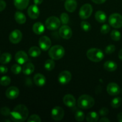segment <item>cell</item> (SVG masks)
Returning a JSON list of instances; mask_svg holds the SVG:
<instances>
[{
  "mask_svg": "<svg viewBox=\"0 0 122 122\" xmlns=\"http://www.w3.org/2000/svg\"><path fill=\"white\" fill-rule=\"evenodd\" d=\"M28 115L29 110L27 107L23 104H20L15 107L10 116L13 121L23 122L27 119Z\"/></svg>",
  "mask_w": 122,
  "mask_h": 122,
  "instance_id": "cell-1",
  "label": "cell"
},
{
  "mask_svg": "<svg viewBox=\"0 0 122 122\" xmlns=\"http://www.w3.org/2000/svg\"><path fill=\"white\" fill-rule=\"evenodd\" d=\"M95 104V100L89 95H82L77 100V106L82 109H89Z\"/></svg>",
  "mask_w": 122,
  "mask_h": 122,
  "instance_id": "cell-2",
  "label": "cell"
},
{
  "mask_svg": "<svg viewBox=\"0 0 122 122\" xmlns=\"http://www.w3.org/2000/svg\"><path fill=\"white\" fill-rule=\"evenodd\" d=\"M86 56L88 59L95 63L102 61L104 57L103 52L100 49L95 48L89 49L87 51Z\"/></svg>",
  "mask_w": 122,
  "mask_h": 122,
  "instance_id": "cell-3",
  "label": "cell"
},
{
  "mask_svg": "<svg viewBox=\"0 0 122 122\" xmlns=\"http://www.w3.org/2000/svg\"><path fill=\"white\" fill-rule=\"evenodd\" d=\"M50 58L55 60H58L63 58L65 54V50L62 46L59 45H54L50 49L48 52Z\"/></svg>",
  "mask_w": 122,
  "mask_h": 122,
  "instance_id": "cell-4",
  "label": "cell"
},
{
  "mask_svg": "<svg viewBox=\"0 0 122 122\" xmlns=\"http://www.w3.org/2000/svg\"><path fill=\"white\" fill-rule=\"evenodd\" d=\"M61 23L60 20L57 17L51 16L45 21V27L50 30H55L60 26Z\"/></svg>",
  "mask_w": 122,
  "mask_h": 122,
  "instance_id": "cell-5",
  "label": "cell"
},
{
  "mask_svg": "<svg viewBox=\"0 0 122 122\" xmlns=\"http://www.w3.org/2000/svg\"><path fill=\"white\" fill-rule=\"evenodd\" d=\"M108 22L110 25L114 28H121L122 27V15L119 13H113L110 15Z\"/></svg>",
  "mask_w": 122,
  "mask_h": 122,
  "instance_id": "cell-6",
  "label": "cell"
},
{
  "mask_svg": "<svg viewBox=\"0 0 122 122\" xmlns=\"http://www.w3.org/2000/svg\"><path fill=\"white\" fill-rule=\"evenodd\" d=\"M93 8L89 4H85L83 5L80 8L79 10V16L81 19L85 20L87 19L91 15L92 13Z\"/></svg>",
  "mask_w": 122,
  "mask_h": 122,
  "instance_id": "cell-7",
  "label": "cell"
},
{
  "mask_svg": "<svg viewBox=\"0 0 122 122\" xmlns=\"http://www.w3.org/2000/svg\"><path fill=\"white\" fill-rule=\"evenodd\" d=\"M64 110L60 106L54 107L51 110V117H52V119L56 121L61 120L64 117Z\"/></svg>",
  "mask_w": 122,
  "mask_h": 122,
  "instance_id": "cell-8",
  "label": "cell"
},
{
  "mask_svg": "<svg viewBox=\"0 0 122 122\" xmlns=\"http://www.w3.org/2000/svg\"><path fill=\"white\" fill-rule=\"evenodd\" d=\"M51 41L50 38L46 36H41L39 39V45L41 49L44 51L48 50L51 48Z\"/></svg>",
  "mask_w": 122,
  "mask_h": 122,
  "instance_id": "cell-9",
  "label": "cell"
},
{
  "mask_svg": "<svg viewBox=\"0 0 122 122\" xmlns=\"http://www.w3.org/2000/svg\"><path fill=\"white\" fill-rule=\"evenodd\" d=\"M23 35L21 31L19 30H14L10 33L9 35V40L14 44H18L22 39Z\"/></svg>",
  "mask_w": 122,
  "mask_h": 122,
  "instance_id": "cell-10",
  "label": "cell"
},
{
  "mask_svg": "<svg viewBox=\"0 0 122 122\" xmlns=\"http://www.w3.org/2000/svg\"><path fill=\"white\" fill-rule=\"evenodd\" d=\"M59 34L64 39H69L72 36V30L69 26L64 25L59 29Z\"/></svg>",
  "mask_w": 122,
  "mask_h": 122,
  "instance_id": "cell-11",
  "label": "cell"
},
{
  "mask_svg": "<svg viewBox=\"0 0 122 122\" xmlns=\"http://www.w3.org/2000/svg\"><path fill=\"white\" fill-rule=\"evenodd\" d=\"M58 82L62 85L67 84L71 79V74L67 70H64L59 74L58 77Z\"/></svg>",
  "mask_w": 122,
  "mask_h": 122,
  "instance_id": "cell-12",
  "label": "cell"
},
{
  "mask_svg": "<svg viewBox=\"0 0 122 122\" xmlns=\"http://www.w3.org/2000/svg\"><path fill=\"white\" fill-rule=\"evenodd\" d=\"M107 91L110 95L116 96L119 95V93L120 92V89L119 86L117 83L112 82L107 85Z\"/></svg>",
  "mask_w": 122,
  "mask_h": 122,
  "instance_id": "cell-13",
  "label": "cell"
},
{
  "mask_svg": "<svg viewBox=\"0 0 122 122\" xmlns=\"http://www.w3.org/2000/svg\"><path fill=\"white\" fill-rule=\"evenodd\" d=\"M5 95L8 99L14 100L19 95V89L15 86L9 87L6 90Z\"/></svg>",
  "mask_w": 122,
  "mask_h": 122,
  "instance_id": "cell-14",
  "label": "cell"
},
{
  "mask_svg": "<svg viewBox=\"0 0 122 122\" xmlns=\"http://www.w3.org/2000/svg\"><path fill=\"white\" fill-rule=\"evenodd\" d=\"M39 9L37 5H32L27 9V14L29 17L32 19H36L39 17Z\"/></svg>",
  "mask_w": 122,
  "mask_h": 122,
  "instance_id": "cell-15",
  "label": "cell"
},
{
  "mask_svg": "<svg viewBox=\"0 0 122 122\" xmlns=\"http://www.w3.org/2000/svg\"><path fill=\"white\" fill-rule=\"evenodd\" d=\"M15 60L19 64H23L28 60V56L25 51H19L15 54Z\"/></svg>",
  "mask_w": 122,
  "mask_h": 122,
  "instance_id": "cell-16",
  "label": "cell"
},
{
  "mask_svg": "<svg viewBox=\"0 0 122 122\" xmlns=\"http://www.w3.org/2000/svg\"><path fill=\"white\" fill-rule=\"evenodd\" d=\"M63 102L67 107L72 108L76 105V99L71 94H67L63 98Z\"/></svg>",
  "mask_w": 122,
  "mask_h": 122,
  "instance_id": "cell-17",
  "label": "cell"
},
{
  "mask_svg": "<svg viewBox=\"0 0 122 122\" xmlns=\"http://www.w3.org/2000/svg\"><path fill=\"white\" fill-rule=\"evenodd\" d=\"M65 9L70 13H73L77 8V2L76 0H66L64 3Z\"/></svg>",
  "mask_w": 122,
  "mask_h": 122,
  "instance_id": "cell-18",
  "label": "cell"
},
{
  "mask_svg": "<svg viewBox=\"0 0 122 122\" xmlns=\"http://www.w3.org/2000/svg\"><path fill=\"white\" fill-rule=\"evenodd\" d=\"M33 81L36 85L42 86L46 83V78L45 76L41 73H37L33 77Z\"/></svg>",
  "mask_w": 122,
  "mask_h": 122,
  "instance_id": "cell-19",
  "label": "cell"
},
{
  "mask_svg": "<svg viewBox=\"0 0 122 122\" xmlns=\"http://www.w3.org/2000/svg\"><path fill=\"white\" fill-rule=\"evenodd\" d=\"M29 3V0H14L15 7L20 10H23L27 8Z\"/></svg>",
  "mask_w": 122,
  "mask_h": 122,
  "instance_id": "cell-20",
  "label": "cell"
},
{
  "mask_svg": "<svg viewBox=\"0 0 122 122\" xmlns=\"http://www.w3.org/2000/svg\"><path fill=\"white\" fill-rule=\"evenodd\" d=\"M32 30L35 34L41 35L44 33L45 30V27L42 23L36 22L33 25Z\"/></svg>",
  "mask_w": 122,
  "mask_h": 122,
  "instance_id": "cell-21",
  "label": "cell"
},
{
  "mask_svg": "<svg viewBox=\"0 0 122 122\" xmlns=\"http://www.w3.org/2000/svg\"><path fill=\"white\" fill-rule=\"evenodd\" d=\"M35 66L32 63H27L25 64L22 67V71L25 75H30L34 71Z\"/></svg>",
  "mask_w": 122,
  "mask_h": 122,
  "instance_id": "cell-22",
  "label": "cell"
},
{
  "mask_svg": "<svg viewBox=\"0 0 122 122\" xmlns=\"http://www.w3.org/2000/svg\"><path fill=\"white\" fill-rule=\"evenodd\" d=\"M104 68L107 71H114L117 68V65L115 62L113 61H107L104 64Z\"/></svg>",
  "mask_w": 122,
  "mask_h": 122,
  "instance_id": "cell-23",
  "label": "cell"
},
{
  "mask_svg": "<svg viewBox=\"0 0 122 122\" xmlns=\"http://www.w3.org/2000/svg\"><path fill=\"white\" fill-rule=\"evenodd\" d=\"M14 19L17 23L22 25L25 23L26 21V17L25 14L20 11H16L14 14Z\"/></svg>",
  "mask_w": 122,
  "mask_h": 122,
  "instance_id": "cell-24",
  "label": "cell"
},
{
  "mask_svg": "<svg viewBox=\"0 0 122 122\" xmlns=\"http://www.w3.org/2000/svg\"><path fill=\"white\" fill-rule=\"evenodd\" d=\"M86 119L88 122H97L99 120V114L95 112H89L87 114Z\"/></svg>",
  "mask_w": 122,
  "mask_h": 122,
  "instance_id": "cell-25",
  "label": "cell"
},
{
  "mask_svg": "<svg viewBox=\"0 0 122 122\" xmlns=\"http://www.w3.org/2000/svg\"><path fill=\"white\" fill-rule=\"evenodd\" d=\"M95 17L97 21L101 23H103L106 21L107 19V15L106 13L102 11H98L96 12L95 14Z\"/></svg>",
  "mask_w": 122,
  "mask_h": 122,
  "instance_id": "cell-26",
  "label": "cell"
},
{
  "mask_svg": "<svg viewBox=\"0 0 122 122\" xmlns=\"http://www.w3.org/2000/svg\"><path fill=\"white\" fill-rule=\"evenodd\" d=\"M41 54V50L38 46H32L29 50V55L32 57H38Z\"/></svg>",
  "mask_w": 122,
  "mask_h": 122,
  "instance_id": "cell-27",
  "label": "cell"
},
{
  "mask_svg": "<svg viewBox=\"0 0 122 122\" xmlns=\"http://www.w3.org/2000/svg\"><path fill=\"white\" fill-rule=\"evenodd\" d=\"M12 58V56L11 54L8 52L3 53L0 57V63L2 64H5L9 63Z\"/></svg>",
  "mask_w": 122,
  "mask_h": 122,
  "instance_id": "cell-28",
  "label": "cell"
},
{
  "mask_svg": "<svg viewBox=\"0 0 122 122\" xmlns=\"http://www.w3.org/2000/svg\"><path fill=\"white\" fill-rule=\"evenodd\" d=\"M55 62L53 60V59H48L45 61V69H46L48 71H51V70H53L55 67Z\"/></svg>",
  "mask_w": 122,
  "mask_h": 122,
  "instance_id": "cell-29",
  "label": "cell"
},
{
  "mask_svg": "<svg viewBox=\"0 0 122 122\" xmlns=\"http://www.w3.org/2000/svg\"><path fill=\"white\" fill-rule=\"evenodd\" d=\"M122 104V98L120 97H116L113 99L111 102V106L113 108H117Z\"/></svg>",
  "mask_w": 122,
  "mask_h": 122,
  "instance_id": "cell-30",
  "label": "cell"
},
{
  "mask_svg": "<svg viewBox=\"0 0 122 122\" xmlns=\"http://www.w3.org/2000/svg\"><path fill=\"white\" fill-rule=\"evenodd\" d=\"M110 36L112 39L115 41H118L121 39V33H120L119 31L116 30H114L112 31L111 32Z\"/></svg>",
  "mask_w": 122,
  "mask_h": 122,
  "instance_id": "cell-31",
  "label": "cell"
},
{
  "mask_svg": "<svg viewBox=\"0 0 122 122\" xmlns=\"http://www.w3.org/2000/svg\"><path fill=\"white\" fill-rule=\"evenodd\" d=\"M10 82V77L7 76H4L1 77V79H0V84L2 86H4L9 85Z\"/></svg>",
  "mask_w": 122,
  "mask_h": 122,
  "instance_id": "cell-32",
  "label": "cell"
},
{
  "mask_svg": "<svg viewBox=\"0 0 122 122\" xmlns=\"http://www.w3.org/2000/svg\"><path fill=\"white\" fill-rule=\"evenodd\" d=\"M75 117L76 120H77V122H82L84 120L85 116V114L83 112L77 111L75 113Z\"/></svg>",
  "mask_w": 122,
  "mask_h": 122,
  "instance_id": "cell-33",
  "label": "cell"
},
{
  "mask_svg": "<svg viewBox=\"0 0 122 122\" xmlns=\"http://www.w3.org/2000/svg\"><path fill=\"white\" fill-rule=\"evenodd\" d=\"M11 70L15 75H18L22 71V68L19 64H15L12 66L11 68Z\"/></svg>",
  "mask_w": 122,
  "mask_h": 122,
  "instance_id": "cell-34",
  "label": "cell"
},
{
  "mask_svg": "<svg viewBox=\"0 0 122 122\" xmlns=\"http://www.w3.org/2000/svg\"><path fill=\"white\" fill-rule=\"evenodd\" d=\"M81 26L82 29H83V30H84L85 32H88V31H89L91 30V27L90 23L89 22H88V21H82L81 23Z\"/></svg>",
  "mask_w": 122,
  "mask_h": 122,
  "instance_id": "cell-35",
  "label": "cell"
},
{
  "mask_svg": "<svg viewBox=\"0 0 122 122\" xmlns=\"http://www.w3.org/2000/svg\"><path fill=\"white\" fill-rule=\"evenodd\" d=\"M60 21L63 25H67L69 21V17L66 13H63L60 15Z\"/></svg>",
  "mask_w": 122,
  "mask_h": 122,
  "instance_id": "cell-36",
  "label": "cell"
},
{
  "mask_svg": "<svg viewBox=\"0 0 122 122\" xmlns=\"http://www.w3.org/2000/svg\"><path fill=\"white\" fill-rule=\"evenodd\" d=\"M27 122H41V119L40 117L39 116L36 115V114H33V115L30 116L27 119Z\"/></svg>",
  "mask_w": 122,
  "mask_h": 122,
  "instance_id": "cell-37",
  "label": "cell"
},
{
  "mask_svg": "<svg viewBox=\"0 0 122 122\" xmlns=\"http://www.w3.org/2000/svg\"><path fill=\"white\" fill-rule=\"evenodd\" d=\"M116 50V47L114 45H109L105 49V52L107 54H110L114 52Z\"/></svg>",
  "mask_w": 122,
  "mask_h": 122,
  "instance_id": "cell-38",
  "label": "cell"
},
{
  "mask_svg": "<svg viewBox=\"0 0 122 122\" xmlns=\"http://www.w3.org/2000/svg\"><path fill=\"white\" fill-rule=\"evenodd\" d=\"M11 112L10 111V108L7 107H2V108H1V110H0V113H1V114L4 116H5L10 115Z\"/></svg>",
  "mask_w": 122,
  "mask_h": 122,
  "instance_id": "cell-39",
  "label": "cell"
},
{
  "mask_svg": "<svg viewBox=\"0 0 122 122\" xmlns=\"http://www.w3.org/2000/svg\"><path fill=\"white\" fill-rule=\"evenodd\" d=\"M110 30V27L109 25H107V24H104L101 27V32L102 34H107L109 32Z\"/></svg>",
  "mask_w": 122,
  "mask_h": 122,
  "instance_id": "cell-40",
  "label": "cell"
},
{
  "mask_svg": "<svg viewBox=\"0 0 122 122\" xmlns=\"http://www.w3.org/2000/svg\"><path fill=\"white\" fill-rule=\"evenodd\" d=\"M109 113V110L106 107H102L99 110V114L101 116H107Z\"/></svg>",
  "mask_w": 122,
  "mask_h": 122,
  "instance_id": "cell-41",
  "label": "cell"
},
{
  "mask_svg": "<svg viewBox=\"0 0 122 122\" xmlns=\"http://www.w3.org/2000/svg\"><path fill=\"white\" fill-rule=\"evenodd\" d=\"M6 7V2L4 0H0V12L2 11Z\"/></svg>",
  "mask_w": 122,
  "mask_h": 122,
  "instance_id": "cell-42",
  "label": "cell"
},
{
  "mask_svg": "<svg viewBox=\"0 0 122 122\" xmlns=\"http://www.w3.org/2000/svg\"><path fill=\"white\" fill-rule=\"evenodd\" d=\"M8 71V68L5 66H0V73L5 74Z\"/></svg>",
  "mask_w": 122,
  "mask_h": 122,
  "instance_id": "cell-43",
  "label": "cell"
},
{
  "mask_svg": "<svg viewBox=\"0 0 122 122\" xmlns=\"http://www.w3.org/2000/svg\"><path fill=\"white\" fill-rule=\"evenodd\" d=\"M93 2L97 4H103L106 1V0H92Z\"/></svg>",
  "mask_w": 122,
  "mask_h": 122,
  "instance_id": "cell-44",
  "label": "cell"
},
{
  "mask_svg": "<svg viewBox=\"0 0 122 122\" xmlns=\"http://www.w3.org/2000/svg\"><path fill=\"white\" fill-rule=\"evenodd\" d=\"M100 122H110V120L108 119L107 117H102L101 119H100Z\"/></svg>",
  "mask_w": 122,
  "mask_h": 122,
  "instance_id": "cell-45",
  "label": "cell"
},
{
  "mask_svg": "<svg viewBox=\"0 0 122 122\" xmlns=\"http://www.w3.org/2000/svg\"><path fill=\"white\" fill-rule=\"evenodd\" d=\"M117 120L119 122H122V113H120L117 114Z\"/></svg>",
  "mask_w": 122,
  "mask_h": 122,
  "instance_id": "cell-46",
  "label": "cell"
},
{
  "mask_svg": "<svg viewBox=\"0 0 122 122\" xmlns=\"http://www.w3.org/2000/svg\"><path fill=\"white\" fill-rule=\"evenodd\" d=\"M33 1H34L35 4H36L38 5L41 4V3L42 2L43 0H33Z\"/></svg>",
  "mask_w": 122,
  "mask_h": 122,
  "instance_id": "cell-47",
  "label": "cell"
},
{
  "mask_svg": "<svg viewBox=\"0 0 122 122\" xmlns=\"http://www.w3.org/2000/svg\"><path fill=\"white\" fill-rule=\"evenodd\" d=\"M118 56H119V58H120L121 60H122V49L120 50V51L119 52V54H118Z\"/></svg>",
  "mask_w": 122,
  "mask_h": 122,
  "instance_id": "cell-48",
  "label": "cell"
},
{
  "mask_svg": "<svg viewBox=\"0 0 122 122\" xmlns=\"http://www.w3.org/2000/svg\"><path fill=\"white\" fill-rule=\"evenodd\" d=\"M120 92H121V93L122 94V89H121V90H120Z\"/></svg>",
  "mask_w": 122,
  "mask_h": 122,
  "instance_id": "cell-49",
  "label": "cell"
},
{
  "mask_svg": "<svg viewBox=\"0 0 122 122\" xmlns=\"http://www.w3.org/2000/svg\"><path fill=\"white\" fill-rule=\"evenodd\" d=\"M61 1H63V0H61Z\"/></svg>",
  "mask_w": 122,
  "mask_h": 122,
  "instance_id": "cell-50",
  "label": "cell"
},
{
  "mask_svg": "<svg viewBox=\"0 0 122 122\" xmlns=\"http://www.w3.org/2000/svg\"><path fill=\"white\" fill-rule=\"evenodd\" d=\"M0 53H1V52H0Z\"/></svg>",
  "mask_w": 122,
  "mask_h": 122,
  "instance_id": "cell-51",
  "label": "cell"
}]
</instances>
